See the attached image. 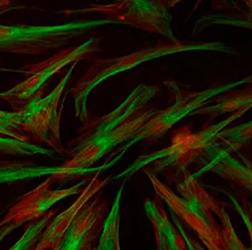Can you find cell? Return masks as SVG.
<instances>
[{
	"instance_id": "obj_1",
	"label": "cell",
	"mask_w": 252,
	"mask_h": 250,
	"mask_svg": "<svg viewBox=\"0 0 252 250\" xmlns=\"http://www.w3.org/2000/svg\"><path fill=\"white\" fill-rule=\"evenodd\" d=\"M158 91V86L139 85L113 112L89 122L71 142L66 161L58 166V180L82 175L118 144L135 140L158 111L150 103Z\"/></svg>"
},
{
	"instance_id": "obj_2",
	"label": "cell",
	"mask_w": 252,
	"mask_h": 250,
	"mask_svg": "<svg viewBox=\"0 0 252 250\" xmlns=\"http://www.w3.org/2000/svg\"><path fill=\"white\" fill-rule=\"evenodd\" d=\"M107 23L106 20H78L55 26L0 25V52L41 55L60 49L71 40Z\"/></svg>"
},
{
	"instance_id": "obj_3",
	"label": "cell",
	"mask_w": 252,
	"mask_h": 250,
	"mask_svg": "<svg viewBox=\"0 0 252 250\" xmlns=\"http://www.w3.org/2000/svg\"><path fill=\"white\" fill-rule=\"evenodd\" d=\"M223 50V45L215 43H192L173 41L168 44H158L157 46L149 47L147 49L141 50L134 52L130 55L124 57L116 58L112 60H97L88 72L80 78L70 90L71 94L75 99L76 116L84 122L87 118L86 102L89 93L95 86L100 83L106 78L115 75L119 72L129 70L139 64L143 63L146 60L163 56L187 52L192 50Z\"/></svg>"
},
{
	"instance_id": "obj_4",
	"label": "cell",
	"mask_w": 252,
	"mask_h": 250,
	"mask_svg": "<svg viewBox=\"0 0 252 250\" xmlns=\"http://www.w3.org/2000/svg\"><path fill=\"white\" fill-rule=\"evenodd\" d=\"M76 65H72L52 92L43 96L41 91L17 110L21 118V131L30 142L38 145L45 144L59 154L66 153L61 139L63 110V103L61 104V101Z\"/></svg>"
},
{
	"instance_id": "obj_5",
	"label": "cell",
	"mask_w": 252,
	"mask_h": 250,
	"mask_svg": "<svg viewBox=\"0 0 252 250\" xmlns=\"http://www.w3.org/2000/svg\"><path fill=\"white\" fill-rule=\"evenodd\" d=\"M99 51V39L93 37L79 46L62 50L40 62L24 65L15 72L26 75V79L10 89L0 92V99L6 101L14 111H17L41 92L50 78L61 70L79 60H89Z\"/></svg>"
},
{
	"instance_id": "obj_6",
	"label": "cell",
	"mask_w": 252,
	"mask_h": 250,
	"mask_svg": "<svg viewBox=\"0 0 252 250\" xmlns=\"http://www.w3.org/2000/svg\"><path fill=\"white\" fill-rule=\"evenodd\" d=\"M247 110H239L229 118L216 125L208 126L192 134L189 127H184L174 133L171 146L158 152L146 155L135 161V164L121 174L124 176L137 171L140 168L155 161L156 167L161 170L166 167H173L178 170H185L192 161L203 155L207 148L215 140V137L230 122L242 115Z\"/></svg>"
},
{
	"instance_id": "obj_7",
	"label": "cell",
	"mask_w": 252,
	"mask_h": 250,
	"mask_svg": "<svg viewBox=\"0 0 252 250\" xmlns=\"http://www.w3.org/2000/svg\"><path fill=\"white\" fill-rule=\"evenodd\" d=\"M170 2L119 1L109 4H91L87 9L68 13H99L105 20L126 24L137 29L167 35L170 31Z\"/></svg>"
},
{
	"instance_id": "obj_8",
	"label": "cell",
	"mask_w": 252,
	"mask_h": 250,
	"mask_svg": "<svg viewBox=\"0 0 252 250\" xmlns=\"http://www.w3.org/2000/svg\"><path fill=\"white\" fill-rule=\"evenodd\" d=\"M53 183L52 176H48L33 190L24 194L9 207L8 213L0 221V228L10 224L19 227L21 225L38 221L58 201L81 193L83 191L82 187L88 183V180L85 179L78 184L62 190H52L51 187Z\"/></svg>"
},
{
	"instance_id": "obj_9",
	"label": "cell",
	"mask_w": 252,
	"mask_h": 250,
	"mask_svg": "<svg viewBox=\"0 0 252 250\" xmlns=\"http://www.w3.org/2000/svg\"><path fill=\"white\" fill-rule=\"evenodd\" d=\"M152 182L156 194L165 201L170 209V213L178 218L182 224L189 227L198 237L204 245L203 250H225L223 232L220 225L208 223L187 205L186 202L176 195L169 187H166L156 176L154 173L145 170Z\"/></svg>"
},
{
	"instance_id": "obj_10",
	"label": "cell",
	"mask_w": 252,
	"mask_h": 250,
	"mask_svg": "<svg viewBox=\"0 0 252 250\" xmlns=\"http://www.w3.org/2000/svg\"><path fill=\"white\" fill-rule=\"evenodd\" d=\"M176 94L174 102L166 110H158L154 117L148 122L135 141L157 138L170 130L178 121L192 111L199 110L207 104L209 98L216 95L223 89L214 88L204 92H190L178 88L174 85V89H171Z\"/></svg>"
},
{
	"instance_id": "obj_11",
	"label": "cell",
	"mask_w": 252,
	"mask_h": 250,
	"mask_svg": "<svg viewBox=\"0 0 252 250\" xmlns=\"http://www.w3.org/2000/svg\"><path fill=\"white\" fill-rule=\"evenodd\" d=\"M108 201L97 195L91 199L76 217L63 239L52 250H89L101 233Z\"/></svg>"
},
{
	"instance_id": "obj_12",
	"label": "cell",
	"mask_w": 252,
	"mask_h": 250,
	"mask_svg": "<svg viewBox=\"0 0 252 250\" xmlns=\"http://www.w3.org/2000/svg\"><path fill=\"white\" fill-rule=\"evenodd\" d=\"M100 176L101 171L96 173L89 183H87L86 187L83 188L76 201H73L66 210L51 220L32 250H52L57 247L82 208L96 195V193L109 183V176L104 179H101Z\"/></svg>"
},
{
	"instance_id": "obj_13",
	"label": "cell",
	"mask_w": 252,
	"mask_h": 250,
	"mask_svg": "<svg viewBox=\"0 0 252 250\" xmlns=\"http://www.w3.org/2000/svg\"><path fill=\"white\" fill-rule=\"evenodd\" d=\"M203 155L210 158L206 169L221 175L228 181L252 190V168L248 163H242L230 155L229 150L220 146L215 140Z\"/></svg>"
},
{
	"instance_id": "obj_14",
	"label": "cell",
	"mask_w": 252,
	"mask_h": 250,
	"mask_svg": "<svg viewBox=\"0 0 252 250\" xmlns=\"http://www.w3.org/2000/svg\"><path fill=\"white\" fill-rule=\"evenodd\" d=\"M144 207L155 231L158 250H188L184 238L170 222L160 205L155 201L146 200Z\"/></svg>"
},
{
	"instance_id": "obj_15",
	"label": "cell",
	"mask_w": 252,
	"mask_h": 250,
	"mask_svg": "<svg viewBox=\"0 0 252 250\" xmlns=\"http://www.w3.org/2000/svg\"><path fill=\"white\" fill-rule=\"evenodd\" d=\"M184 181L179 183L178 191L187 205L202 219L211 225H220L215 219V211L220 205L201 187L196 179L185 173Z\"/></svg>"
},
{
	"instance_id": "obj_16",
	"label": "cell",
	"mask_w": 252,
	"mask_h": 250,
	"mask_svg": "<svg viewBox=\"0 0 252 250\" xmlns=\"http://www.w3.org/2000/svg\"><path fill=\"white\" fill-rule=\"evenodd\" d=\"M59 167H46L29 161H0V184L15 183L42 176L58 181Z\"/></svg>"
},
{
	"instance_id": "obj_17",
	"label": "cell",
	"mask_w": 252,
	"mask_h": 250,
	"mask_svg": "<svg viewBox=\"0 0 252 250\" xmlns=\"http://www.w3.org/2000/svg\"><path fill=\"white\" fill-rule=\"evenodd\" d=\"M124 186L115 195V201L103 221L101 233L94 250H121L120 243L121 201Z\"/></svg>"
},
{
	"instance_id": "obj_18",
	"label": "cell",
	"mask_w": 252,
	"mask_h": 250,
	"mask_svg": "<svg viewBox=\"0 0 252 250\" xmlns=\"http://www.w3.org/2000/svg\"><path fill=\"white\" fill-rule=\"evenodd\" d=\"M215 105L200 108L192 112V114H204V115H219L227 112H237L239 110H248L252 106V92H233L219 98Z\"/></svg>"
},
{
	"instance_id": "obj_19",
	"label": "cell",
	"mask_w": 252,
	"mask_h": 250,
	"mask_svg": "<svg viewBox=\"0 0 252 250\" xmlns=\"http://www.w3.org/2000/svg\"><path fill=\"white\" fill-rule=\"evenodd\" d=\"M54 211H49L46 215L43 216L38 221L29 223L26 227L23 235L20 237V239L9 250H32V246L37 242L40 234L51 220L54 218Z\"/></svg>"
},
{
	"instance_id": "obj_20",
	"label": "cell",
	"mask_w": 252,
	"mask_h": 250,
	"mask_svg": "<svg viewBox=\"0 0 252 250\" xmlns=\"http://www.w3.org/2000/svg\"><path fill=\"white\" fill-rule=\"evenodd\" d=\"M252 138V124H243L241 126L235 127L228 130L220 131L217 134L215 139H220L222 144L226 145L225 150L236 151L243 147L244 144Z\"/></svg>"
},
{
	"instance_id": "obj_21",
	"label": "cell",
	"mask_w": 252,
	"mask_h": 250,
	"mask_svg": "<svg viewBox=\"0 0 252 250\" xmlns=\"http://www.w3.org/2000/svg\"><path fill=\"white\" fill-rule=\"evenodd\" d=\"M0 137L30 142L21 131V118L18 111L0 110Z\"/></svg>"
},
{
	"instance_id": "obj_22",
	"label": "cell",
	"mask_w": 252,
	"mask_h": 250,
	"mask_svg": "<svg viewBox=\"0 0 252 250\" xmlns=\"http://www.w3.org/2000/svg\"><path fill=\"white\" fill-rule=\"evenodd\" d=\"M215 215L220 222V224L223 232L225 250H251L246 247L241 239H239L228 213L220 206H219L217 210L215 211Z\"/></svg>"
},
{
	"instance_id": "obj_23",
	"label": "cell",
	"mask_w": 252,
	"mask_h": 250,
	"mask_svg": "<svg viewBox=\"0 0 252 250\" xmlns=\"http://www.w3.org/2000/svg\"><path fill=\"white\" fill-rule=\"evenodd\" d=\"M171 217H172V223L177 227L178 232L180 233L182 237L184 238V241L186 243L188 250H203V247H201V245H198L196 240L192 239L187 233L186 230L184 229V226L181 223L180 221L178 220V218L176 216L173 215L172 213H171Z\"/></svg>"
},
{
	"instance_id": "obj_24",
	"label": "cell",
	"mask_w": 252,
	"mask_h": 250,
	"mask_svg": "<svg viewBox=\"0 0 252 250\" xmlns=\"http://www.w3.org/2000/svg\"><path fill=\"white\" fill-rule=\"evenodd\" d=\"M10 233H11L10 227H5L0 228V244H1V242L3 241V239H5V237L9 235Z\"/></svg>"
},
{
	"instance_id": "obj_25",
	"label": "cell",
	"mask_w": 252,
	"mask_h": 250,
	"mask_svg": "<svg viewBox=\"0 0 252 250\" xmlns=\"http://www.w3.org/2000/svg\"><path fill=\"white\" fill-rule=\"evenodd\" d=\"M9 72L10 70H6L4 67H3V65H2V60L0 59V72Z\"/></svg>"
},
{
	"instance_id": "obj_26",
	"label": "cell",
	"mask_w": 252,
	"mask_h": 250,
	"mask_svg": "<svg viewBox=\"0 0 252 250\" xmlns=\"http://www.w3.org/2000/svg\"><path fill=\"white\" fill-rule=\"evenodd\" d=\"M95 250V246H92V247L90 248L89 250Z\"/></svg>"
}]
</instances>
